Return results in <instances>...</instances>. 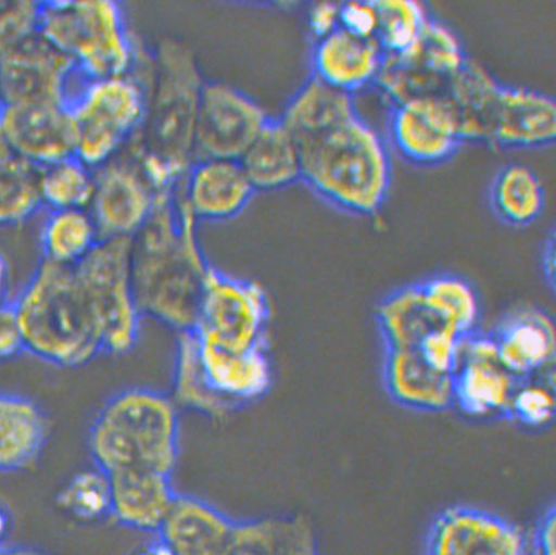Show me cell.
Here are the masks:
<instances>
[{
  "mask_svg": "<svg viewBox=\"0 0 556 555\" xmlns=\"http://www.w3.org/2000/svg\"><path fill=\"white\" fill-rule=\"evenodd\" d=\"M223 555H319L315 531L298 516L236 521Z\"/></svg>",
  "mask_w": 556,
  "mask_h": 555,
  "instance_id": "27",
  "label": "cell"
},
{
  "mask_svg": "<svg viewBox=\"0 0 556 555\" xmlns=\"http://www.w3.org/2000/svg\"><path fill=\"white\" fill-rule=\"evenodd\" d=\"M38 240L42 261L73 269L102 239L88 209H62L43 210Z\"/></svg>",
  "mask_w": 556,
  "mask_h": 555,
  "instance_id": "29",
  "label": "cell"
},
{
  "mask_svg": "<svg viewBox=\"0 0 556 555\" xmlns=\"http://www.w3.org/2000/svg\"><path fill=\"white\" fill-rule=\"evenodd\" d=\"M386 139L401 159L425 168L448 162L464 143L455 108L445 93L391 106Z\"/></svg>",
  "mask_w": 556,
  "mask_h": 555,
  "instance_id": "11",
  "label": "cell"
},
{
  "mask_svg": "<svg viewBox=\"0 0 556 555\" xmlns=\"http://www.w3.org/2000/svg\"><path fill=\"white\" fill-rule=\"evenodd\" d=\"M132 555H174L162 540L155 535V540L140 546Z\"/></svg>",
  "mask_w": 556,
  "mask_h": 555,
  "instance_id": "50",
  "label": "cell"
},
{
  "mask_svg": "<svg viewBox=\"0 0 556 555\" xmlns=\"http://www.w3.org/2000/svg\"><path fill=\"white\" fill-rule=\"evenodd\" d=\"M387 54L377 40L338 28L312 49V75L337 91L355 96L375 86Z\"/></svg>",
  "mask_w": 556,
  "mask_h": 555,
  "instance_id": "19",
  "label": "cell"
},
{
  "mask_svg": "<svg viewBox=\"0 0 556 555\" xmlns=\"http://www.w3.org/2000/svg\"><path fill=\"white\" fill-rule=\"evenodd\" d=\"M204 78L193 50L164 38L144 80L146 117L126 152L157 194L175 191L194 162L198 105Z\"/></svg>",
  "mask_w": 556,
  "mask_h": 555,
  "instance_id": "2",
  "label": "cell"
},
{
  "mask_svg": "<svg viewBox=\"0 0 556 555\" xmlns=\"http://www.w3.org/2000/svg\"><path fill=\"white\" fill-rule=\"evenodd\" d=\"M83 78L74 62L40 35L0 56L4 105L68 106Z\"/></svg>",
  "mask_w": 556,
  "mask_h": 555,
  "instance_id": "12",
  "label": "cell"
},
{
  "mask_svg": "<svg viewBox=\"0 0 556 555\" xmlns=\"http://www.w3.org/2000/svg\"><path fill=\"white\" fill-rule=\"evenodd\" d=\"M169 395L178 411L194 412L213 419L226 418L238 411V407L223 400L208 384L198 355L197 342L190 331L177 335Z\"/></svg>",
  "mask_w": 556,
  "mask_h": 555,
  "instance_id": "33",
  "label": "cell"
},
{
  "mask_svg": "<svg viewBox=\"0 0 556 555\" xmlns=\"http://www.w3.org/2000/svg\"><path fill=\"white\" fill-rule=\"evenodd\" d=\"M340 28L366 40H376L379 12L375 2L354 0L340 4Z\"/></svg>",
  "mask_w": 556,
  "mask_h": 555,
  "instance_id": "44",
  "label": "cell"
},
{
  "mask_svg": "<svg viewBox=\"0 0 556 555\" xmlns=\"http://www.w3.org/2000/svg\"><path fill=\"white\" fill-rule=\"evenodd\" d=\"M356 112L359 111L355 96L337 91L311 76L292 96L279 119L298 140L353 116Z\"/></svg>",
  "mask_w": 556,
  "mask_h": 555,
  "instance_id": "32",
  "label": "cell"
},
{
  "mask_svg": "<svg viewBox=\"0 0 556 555\" xmlns=\"http://www.w3.org/2000/svg\"><path fill=\"white\" fill-rule=\"evenodd\" d=\"M88 446L106 476L147 470L172 477L180 456V411L156 389H124L96 414Z\"/></svg>",
  "mask_w": 556,
  "mask_h": 555,
  "instance_id": "4",
  "label": "cell"
},
{
  "mask_svg": "<svg viewBox=\"0 0 556 555\" xmlns=\"http://www.w3.org/2000/svg\"><path fill=\"white\" fill-rule=\"evenodd\" d=\"M10 290V265L8 258L0 253V304L9 300Z\"/></svg>",
  "mask_w": 556,
  "mask_h": 555,
  "instance_id": "49",
  "label": "cell"
},
{
  "mask_svg": "<svg viewBox=\"0 0 556 555\" xmlns=\"http://www.w3.org/2000/svg\"><path fill=\"white\" fill-rule=\"evenodd\" d=\"M14 304L25 351L38 360L78 368L102 353L99 330L74 267L41 260Z\"/></svg>",
  "mask_w": 556,
  "mask_h": 555,
  "instance_id": "5",
  "label": "cell"
},
{
  "mask_svg": "<svg viewBox=\"0 0 556 555\" xmlns=\"http://www.w3.org/2000/svg\"><path fill=\"white\" fill-rule=\"evenodd\" d=\"M425 555H530L526 534L501 515L453 506L434 516Z\"/></svg>",
  "mask_w": 556,
  "mask_h": 555,
  "instance_id": "14",
  "label": "cell"
},
{
  "mask_svg": "<svg viewBox=\"0 0 556 555\" xmlns=\"http://www.w3.org/2000/svg\"><path fill=\"white\" fill-rule=\"evenodd\" d=\"M47 438V417L34 400L0 392V474L29 467Z\"/></svg>",
  "mask_w": 556,
  "mask_h": 555,
  "instance_id": "26",
  "label": "cell"
},
{
  "mask_svg": "<svg viewBox=\"0 0 556 555\" xmlns=\"http://www.w3.org/2000/svg\"><path fill=\"white\" fill-rule=\"evenodd\" d=\"M556 139V103L552 96L520 86H502L489 146L497 150L541 149Z\"/></svg>",
  "mask_w": 556,
  "mask_h": 555,
  "instance_id": "18",
  "label": "cell"
},
{
  "mask_svg": "<svg viewBox=\"0 0 556 555\" xmlns=\"http://www.w3.org/2000/svg\"><path fill=\"white\" fill-rule=\"evenodd\" d=\"M239 162L255 193L285 189L302 181L296 140L279 118L267 121Z\"/></svg>",
  "mask_w": 556,
  "mask_h": 555,
  "instance_id": "25",
  "label": "cell"
},
{
  "mask_svg": "<svg viewBox=\"0 0 556 555\" xmlns=\"http://www.w3.org/2000/svg\"><path fill=\"white\" fill-rule=\"evenodd\" d=\"M498 360L517 380L534 379L553 366L556 350L555 324L545 311L515 310L492 333Z\"/></svg>",
  "mask_w": 556,
  "mask_h": 555,
  "instance_id": "20",
  "label": "cell"
},
{
  "mask_svg": "<svg viewBox=\"0 0 556 555\" xmlns=\"http://www.w3.org/2000/svg\"><path fill=\"white\" fill-rule=\"evenodd\" d=\"M419 283L438 327L455 331L463 338L478 331L481 303L468 279L457 274H438Z\"/></svg>",
  "mask_w": 556,
  "mask_h": 555,
  "instance_id": "34",
  "label": "cell"
},
{
  "mask_svg": "<svg viewBox=\"0 0 556 555\" xmlns=\"http://www.w3.org/2000/svg\"><path fill=\"white\" fill-rule=\"evenodd\" d=\"M236 520L213 504L177 494L155 534L174 555H223L231 541Z\"/></svg>",
  "mask_w": 556,
  "mask_h": 555,
  "instance_id": "21",
  "label": "cell"
},
{
  "mask_svg": "<svg viewBox=\"0 0 556 555\" xmlns=\"http://www.w3.org/2000/svg\"><path fill=\"white\" fill-rule=\"evenodd\" d=\"M452 379L453 406L472 418L506 417L520 382L498 360L494 336L481 331L465 338L462 361Z\"/></svg>",
  "mask_w": 556,
  "mask_h": 555,
  "instance_id": "15",
  "label": "cell"
},
{
  "mask_svg": "<svg viewBox=\"0 0 556 555\" xmlns=\"http://www.w3.org/2000/svg\"><path fill=\"white\" fill-rule=\"evenodd\" d=\"M25 351L14 299L0 304V361L15 358Z\"/></svg>",
  "mask_w": 556,
  "mask_h": 555,
  "instance_id": "45",
  "label": "cell"
},
{
  "mask_svg": "<svg viewBox=\"0 0 556 555\" xmlns=\"http://www.w3.org/2000/svg\"><path fill=\"white\" fill-rule=\"evenodd\" d=\"M157 197L136 161L124 151L94 169V190L88 210L101 239L131 240L150 219Z\"/></svg>",
  "mask_w": 556,
  "mask_h": 555,
  "instance_id": "13",
  "label": "cell"
},
{
  "mask_svg": "<svg viewBox=\"0 0 556 555\" xmlns=\"http://www.w3.org/2000/svg\"><path fill=\"white\" fill-rule=\"evenodd\" d=\"M11 529V516L8 509L0 504V546L4 545Z\"/></svg>",
  "mask_w": 556,
  "mask_h": 555,
  "instance_id": "52",
  "label": "cell"
},
{
  "mask_svg": "<svg viewBox=\"0 0 556 555\" xmlns=\"http://www.w3.org/2000/svg\"><path fill=\"white\" fill-rule=\"evenodd\" d=\"M302 181L344 213L372 216L392 187L387 139L359 112L296 140Z\"/></svg>",
  "mask_w": 556,
  "mask_h": 555,
  "instance_id": "3",
  "label": "cell"
},
{
  "mask_svg": "<svg viewBox=\"0 0 556 555\" xmlns=\"http://www.w3.org/2000/svg\"><path fill=\"white\" fill-rule=\"evenodd\" d=\"M94 190V169L76 156L40 168L45 210L88 209Z\"/></svg>",
  "mask_w": 556,
  "mask_h": 555,
  "instance_id": "36",
  "label": "cell"
},
{
  "mask_svg": "<svg viewBox=\"0 0 556 555\" xmlns=\"http://www.w3.org/2000/svg\"><path fill=\"white\" fill-rule=\"evenodd\" d=\"M38 35L87 79L130 74L142 52L112 0L41 3Z\"/></svg>",
  "mask_w": 556,
  "mask_h": 555,
  "instance_id": "6",
  "label": "cell"
},
{
  "mask_svg": "<svg viewBox=\"0 0 556 555\" xmlns=\"http://www.w3.org/2000/svg\"><path fill=\"white\" fill-rule=\"evenodd\" d=\"M111 481V518L134 531L159 532L174 504L172 477L156 471L129 470L108 476Z\"/></svg>",
  "mask_w": 556,
  "mask_h": 555,
  "instance_id": "24",
  "label": "cell"
},
{
  "mask_svg": "<svg viewBox=\"0 0 556 555\" xmlns=\"http://www.w3.org/2000/svg\"><path fill=\"white\" fill-rule=\"evenodd\" d=\"M270 320L264 287L211 266L190 333L198 342L223 350L267 349Z\"/></svg>",
  "mask_w": 556,
  "mask_h": 555,
  "instance_id": "9",
  "label": "cell"
},
{
  "mask_svg": "<svg viewBox=\"0 0 556 555\" xmlns=\"http://www.w3.org/2000/svg\"><path fill=\"white\" fill-rule=\"evenodd\" d=\"M0 555H50L34 546H3Z\"/></svg>",
  "mask_w": 556,
  "mask_h": 555,
  "instance_id": "51",
  "label": "cell"
},
{
  "mask_svg": "<svg viewBox=\"0 0 556 555\" xmlns=\"http://www.w3.org/2000/svg\"><path fill=\"white\" fill-rule=\"evenodd\" d=\"M254 194L240 162L228 159H197L176 189L177 200L198 225L236 218Z\"/></svg>",
  "mask_w": 556,
  "mask_h": 555,
  "instance_id": "17",
  "label": "cell"
},
{
  "mask_svg": "<svg viewBox=\"0 0 556 555\" xmlns=\"http://www.w3.org/2000/svg\"><path fill=\"white\" fill-rule=\"evenodd\" d=\"M12 152L8 142V137H5L2 121H0V162H2L3 159L10 156Z\"/></svg>",
  "mask_w": 556,
  "mask_h": 555,
  "instance_id": "53",
  "label": "cell"
},
{
  "mask_svg": "<svg viewBox=\"0 0 556 555\" xmlns=\"http://www.w3.org/2000/svg\"><path fill=\"white\" fill-rule=\"evenodd\" d=\"M489 201L496 218L510 227H527L545 210L546 194L540 177L526 164H508L494 177Z\"/></svg>",
  "mask_w": 556,
  "mask_h": 555,
  "instance_id": "31",
  "label": "cell"
},
{
  "mask_svg": "<svg viewBox=\"0 0 556 555\" xmlns=\"http://www.w3.org/2000/svg\"><path fill=\"white\" fill-rule=\"evenodd\" d=\"M56 503L63 512L83 521L111 518L112 491L109 477L98 468L75 475L62 489Z\"/></svg>",
  "mask_w": 556,
  "mask_h": 555,
  "instance_id": "40",
  "label": "cell"
},
{
  "mask_svg": "<svg viewBox=\"0 0 556 555\" xmlns=\"http://www.w3.org/2000/svg\"><path fill=\"white\" fill-rule=\"evenodd\" d=\"M197 228L175 190L159 194L150 219L131 239V276L139 310L176 335L193 329L211 269Z\"/></svg>",
  "mask_w": 556,
  "mask_h": 555,
  "instance_id": "1",
  "label": "cell"
},
{
  "mask_svg": "<svg viewBox=\"0 0 556 555\" xmlns=\"http://www.w3.org/2000/svg\"><path fill=\"white\" fill-rule=\"evenodd\" d=\"M40 168L14 154L0 162V227L21 226L43 212Z\"/></svg>",
  "mask_w": 556,
  "mask_h": 555,
  "instance_id": "35",
  "label": "cell"
},
{
  "mask_svg": "<svg viewBox=\"0 0 556 555\" xmlns=\"http://www.w3.org/2000/svg\"><path fill=\"white\" fill-rule=\"evenodd\" d=\"M542 267L543 273H545V277L549 286H555V238L552 236L546 241L545 251H543L542 257Z\"/></svg>",
  "mask_w": 556,
  "mask_h": 555,
  "instance_id": "48",
  "label": "cell"
},
{
  "mask_svg": "<svg viewBox=\"0 0 556 555\" xmlns=\"http://www.w3.org/2000/svg\"><path fill=\"white\" fill-rule=\"evenodd\" d=\"M270 118L264 106L241 89L228 83L204 81L197 113L194 161H240Z\"/></svg>",
  "mask_w": 556,
  "mask_h": 555,
  "instance_id": "10",
  "label": "cell"
},
{
  "mask_svg": "<svg viewBox=\"0 0 556 555\" xmlns=\"http://www.w3.org/2000/svg\"><path fill=\"white\" fill-rule=\"evenodd\" d=\"M376 323L386 349H417L420 341L438 327L427 308L420 283L388 293L377 305Z\"/></svg>",
  "mask_w": 556,
  "mask_h": 555,
  "instance_id": "30",
  "label": "cell"
},
{
  "mask_svg": "<svg viewBox=\"0 0 556 555\" xmlns=\"http://www.w3.org/2000/svg\"><path fill=\"white\" fill-rule=\"evenodd\" d=\"M41 3L0 2V56L38 35Z\"/></svg>",
  "mask_w": 556,
  "mask_h": 555,
  "instance_id": "42",
  "label": "cell"
},
{
  "mask_svg": "<svg viewBox=\"0 0 556 555\" xmlns=\"http://www.w3.org/2000/svg\"><path fill=\"white\" fill-rule=\"evenodd\" d=\"M308 28L315 41L340 28V4L318 2L308 12Z\"/></svg>",
  "mask_w": 556,
  "mask_h": 555,
  "instance_id": "46",
  "label": "cell"
},
{
  "mask_svg": "<svg viewBox=\"0 0 556 555\" xmlns=\"http://www.w3.org/2000/svg\"><path fill=\"white\" fill-rule=\"evenodd\" d=\"M74 273L98 327L102 353H130L143 318L132 285L131 240L102 239Z\"/></svg>",
  "mask_w": 556,
  "mask_h": 555,
  "instance_id": "8",
  "label": "cell"
},
{
  "mask_svg": "<svg viewBox=\"0 0 556 555\" xmlns=\"http://www.w3.org/2000/svg\"><path fill=\"white\" fill-rule=\"evenodd\" d=\"M383 384L402 407L421 413H440L453 406L452 375L434 371L417 349H386Z\"/></svg>",
  "mask_w": 556,
  "mask_h": 555,
  "instance_id": "23",
  "label": "cell"
},
{
  "mask_svg": "<svg viewBox=\"0 0 556 555\" xmlns=\"http://www.w3.org/2000/svg\"><path fill=\"white\" fill-rule=\"evenodd\" d=\"M448 83L400 55H387L375 87L389 106L424 96L445 93Z\"/></svg>",
  "mask_w": 556,
  "mask_h": 555,
  "instance_id": "39",
  "label": "cell"
},
{
  "mask_svg": "<svg viewBox=\"0 0 556 555\" xmlns=\"http://www.w3.org/2000/svg\"><path fill=\"white\" fill-rule=\"evenodd\" d=\"M0 121L12 154L37 168L75 156L76 129L66 105H4Z\"/></svg>",
  "mask_w": 556,
  "mask_h": 555,
  "instance_id": "16",
  "label": "cell"
},
{
  "mask_svg": "<svg viewBox=\"0 0 556 555\" xmlns=\"http://www.w3.org/2000/svg\"><path fill=\"white\" fill-rule=\"evenodd\" d=\"M555 507L549 506L536 522L532 555H555L556 516Z\"/></svg>",
  "mask_w": 556,
  "mask_h": 555,
  "instance_id": "47",
  "label": "cell"
},
{
  "mask_svg": "<svg viewBox=\"0 0 556 555\" xmlns=\"http://www.w3.org/2000/svg\"><path fill=\"white\" fill-rule=\"evenodd\" d=\"M464 340L455 331L437 327L420 341L417 350L421 360L434 371L453 375L462 361Z\"/></svg>",
  "mask_w": 556,
  "mask_h": 555,
  "instance_id": "43",
  "label": "cell"
},
{
  "mask_svg": "<svg viewBox=\"0 0 556 555\" xmlns=\"http://www.w3.org/2000/svg\"><path fill=\"white\" fill-rule=\"evenodd\" d=\"M146 108V87L134 73L83 78L68 101L75 156L92 169L112 162L142 129Z\"/></svg>",
  "mask_w": 556,
  "mask_h": 555,
  "instance_id": "7",
  "label": "cell"
},
{
  "mask_svg": "<svg viewBox=\"0 0 556 555\" xmlns=\"http://www.w3.org/2000/svg\"><path fill=\"white\" fill-rule=\"evenodd\" d=\"M379 30L376 40L387 55L407 52L419 40L430 18L426 5L415 0H377Z\"/></svg>",
  "mask_w": 556,
  "mask_h": 555,
  "instance_id": "38",
  "label": "cell"
},
{
  "mask_svg": "<svg viewBox=\"0 0 556 555\" xmlns=\"http://www.w3.org/2000/svg\"><path fill=\"white\" fill-rule=\"evenodd\" d=\"M3 106H4L3 91H2V86H0V112H2Z\"/></svg>",
  "mask_w": 556,
  "mask_h": 555,
  "instance_id": "54",
  "label": "cell"
},
{
  "mask_svg": "<svg viewBox=\"0 0 556 555\" xmlns=\"http://www.w3.org/2000/svg\"><path fill=\"white\" fill-rule=\"evenodd\" d=\"M195 342L208 384L229 404L240 409L270 391L273 366L267 349L229 351Z\"/></svg>",
  "mask_w": 556,
  "mask_h": 555,
  "instance_id": "22",
  "label": "cell"
},
{
  "mask_svg": "<svg viewBox=\"0 0 556 555\" xmlns=\"http://www.w3.org/2000/svg\"><path fill=\"white\" fill-rule=\"evenodd\" d=\"M502 83L469 59L446 87V98L455 108L463 142L489 144Z\"/></svg>",
  "mask_w": 556,
  "mask_h": 555,
  "instance_id": "28",
  "label": "cell"
},
{
  "mask_svg": "<svg viewBox=\"0 0 556 555\" xmlns=\"http://www.w3.org/2000/svg\"><path fill=\"white\" fill-rule=\"evenodd\" d=\"M4 545L0 546V554H2V548H3Z\"/></svg>",
  "mask_w": 556,
  "mask_h": 555,
  "instance_id": "55",
  "label": "cell"
},
{
  "mask_svg": "<svg viewBox=\"0 0 556 555\" xmlns=\"http://www.w3.org/2000/svg\"><path fill=\"white\" fill-rule=\"evenodd\" d=\"M400 56L446 81L469 61L455 31L432 16L428 18L419 40Z\"/></svg>",
  "mask_w": 556,
  "mask_h": 555,
  "instance_id": "37",
  "label": "cell"
},
{
  "mask_svg": "<svg viewBox=\"0 0 556 555\" xmlns=\"http://www.w3.org/2000/svg\"><path fill=\"white\" fill-rule=\"evenodd\" d=\"M506 418L530 429H542L555 418L554 386L547 380H522L510 399Z\"/></svg>",
  "mask_w": 556,
  "mask_h": 555,
  "instance_id": "41",
  "label": "cell"
}]
</instances>
